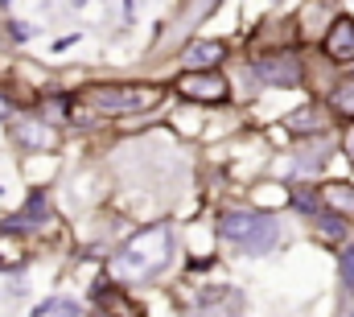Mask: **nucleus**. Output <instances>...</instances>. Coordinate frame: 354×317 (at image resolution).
I'll return each instance as SVG.
<instances>
[{
	"mask_svg": "<svg viewBox=\"0 0 354 317\" xmlns=\"http://www.w3.org/2000/svg\"><path fill=\"white\" fill-rule=\"evenodd\" d=\"M169 256H173V231L161 223V227H144L140 235H132L120 252H115V260H111V272H115V281H124V285H144V281H153L165 264H169Z\"/></svg>",
	"mask_w": 354,
	"mask_h": 317,
	"instance_id": "obj_1",
	"label": "nucleus"
},
{
	"mask_svg": "<svg viewBox=\"0 0 354 317\" xmlns=\"http://www.w3.org/2000/svg\"><path fill=\"white\" fill-rule=\"evenodd\" d=\"M219 231H223L227 243H235V248L247 252V256H264V252H272L276 239H280L276 219L256 215V210H227L223 223H219Z\"/></svg>",
	"mask_w": 354,
	"mask_h": 317,
	"instance_id": "obj_2",
	"label": "nucleus"
},
{
	"mask_svg": "<svg viewBox=\"0 0 354 317\" xmlns=\"http://www.w3.org/2000/svg\"><path fill=\"white\" fill-rule=\"evenodd\" d=\"M87 99L99 107V111H148L153 103H161V87H148V83H103V87H91Z\"/></svg>",
	"mask_w": 354,
	"mask_h": 317,
	"instance_id": "obj_3",
	"label": "nucleus"
},
{
	"mask_svg": "<svg viewBox=\"0 0 354 317\" xmlns=\"http://www.w3.org/2000/svg\"><path fill=\"white\" fill-rule=\"evenodd\" d=\"M177 87H181V95H190L194 103H223V99H227V78L214 74V70H190Z\"/></svg>",
	"mask_w": 354,
	"mask_h": 317,
	"instance_id": "obj_4",
	"label": "nucleus"
},
{
	"mask_svg": "<svg viewBox=\"0 0 354 317\" xmlns=\"http://www.w3.org/2000/svg\"><path fill=\"white\" fill-rule=\"evenodd\" d=\"M268 87H297L301 83V62L293 54H272V58H256L252 66Z\"/></svg>",
	"mask_w": 354,
	"mask_h": 317,
	"instance_id": "obj_5",
	"label": "nucleus"
},
{
	"mask_svg": "<svg viewBox=\"0 0 354 317\" xmlns=\"http://www.w3.org/2000/svg\"><path fill=\"white\" fill-rule=\"evenodd\" d=\"M326 54L334 62H354V17H338L326 33Z\"/></svg>",
	"mask_w": 354,
	"mask_h": 317,
	"instance_id": "obj_6",
	"label": "nucleus"
},
{
	"mask_svg": "<svg viewBox=\"0 0 354 317\" xmlns=\"http://www.w3.org/2000/svg\"><path fill=\"white\" fill-rule=\"evenodd\" d=\"M186 66L190 70H214L223 58H227V45L223 41H194V45H186Z\"/></svg>",
	"mask_w": 354,
	"mask_h": 317,
	"instance_id": "obj_7",
	"label": "nucleus"
},
{
	"mask_svg": "<svg viewBox=\"0 0 354 317\" xmlns=\"http://www.w3.org/2000/svg\"><path fill=\"white\" fill-rule=\"evenodd\" d=\"M322 198H326V206H330V210H338L342 219H354V186L334 182V186H326V190H322Z\"/></svg>",
	"mask_w": 354,
	"mask_h": 317,
	"instance_id": "obj_8",
	"label": "nucleus"
},
{
	"mask_svg": "<svg viewBox=\"0 0 354 317\" xmlns=\"http://www.w3.org/2000/svg\"><path fill=\"white\" fill-rule=\"evenodd\" d=\"M16 140L29 144V149H49V144H54V132L41 128V124H21V128H16Z\"/></svg>",
	"mask_w": 354,
	"mask_h": 317,
	"instance_id": "obj_9",
	"label": "nucleus"
},
{
	"mask_svg": "<svg viewBox=\"0 0 354 317\" xmlns=\"http://www.w3.org/2000/svg\"><path fill=\"white\" fill-rule=\"evenodd\" d=\"M37 317H82V309L74 305V301H62V297H54V301H45Z\"/></svg>",
	"mask_w": 354,
	"mask_h": 317,
	"instance_id": "obj_10",
	"label": "nucleus"
},
{
	"mask_svg": "<svg viewBox=\"0 0 354 317\" xmlns=\"http://www.w3.org/2000/svg\"><path fill=\"white\" fill-rule=\"evenodd\" d=\"M41 215H45V198L41 194H33V202L16 215V223H12V231H21V227H29V223H41Z\"/></svg>",
	"mask_w": 354,
	"mask_h": 317,
	"instance_id": "obj_11",
	"label": "nucleus"
},
{
	"mask_svg": "<svg viewBox=\"0 0 354 317\" xmlns=\"http://www.w3.org/2000/svg\"><path fill=\"white\" fill-rule=\"evenodd\" d=\"M289 128H293V132H313V128H322V116H318L313 107H301V111L289 120Z\"/></svg>",
	"mask_w": 354,
	"mask_h": 317,
	"instance_id": "obj_12",
	"label": "nucleus"
},
{
	"mask_svg": "<svg viewBox=\"0 0 354 317\" xmlns=\"http://www.w3.org/2000/svg\"><path fill=\"white\" fill-rule=\"evenodd\" d=\"M334 107H338V111H346V116H354V83H346V87H338V91H334Z\"/></svg>",
	"mask_w": 354,
	"mask_h": 317,
	"instance_id": "obj_13",
	"label": "nucleus"
},
{
	"mask_svg": "<svg viewBox=\"0 0 354 317\" xmlns=\"http://www.w3.org/2000/svg\"><path fill=\"white\" fill-rule=\"evenodd\" d=\"M342 285L354 289V252H342Z\"/></svg>",
	"mask_w": 354,
	"mask_h": 317,
	"instance_id": "obj_14",
	"label": "nucleus"
},
{
	"mask_svg": "<svg viewBox=\"0 0 354 317\" xmlns=\"http://www.w3.org/2000/svg\"><path fill=\"white\" fill-rule=\"evenodd\" d=\"M54 116H66V99H49L45 103V124H54Z\"/></svg>",
	"mask_w": 354,
	"mask_h": 317,
	"instance_id": "obj_15",
	"label": "nucleus"
},
{
	"mask_svg": "<svg viewBox=\"0 0 354 317\" xmlns=\"http://www.w3.org/2000/svg\"><path fill=\"white\" fill-rule=\"evenodd\" d=\"M346 153H351V161H354V132L346 136Z\"/></svg>",
	"mask_w": 354,
	"mask_h": 317,
	"instance_id": "obj_16",
	"label": "nucleus"
},
{
	"mask_svg": "<svg viewBox=\"0 0 354 317\" xmlns=\"http://www.w3.org/2000/svg\"><path fill=\"white\" fill-rule=\"evenodd\" d=\"M4 116H8V103H4V99H0V120H4Z\"/></svg>",
	"mask_w": 354,
	"mask_h": 317,
	"instance_id": "obj_17",
	"label": "nucleus"
},
{
	"mask_svg": "<svg viewBox=\"0 0 354 317\" xmlns=\"http://www.w3.org/2000/svg\"><path fill=\"white\" fill-rule=\"evenodd\" d=\"M70 4H91V0H70ZM95 4H103V0H95Z\"/></svg>",
	"mask_w": 354,
	"mask_h": 317,
	"instance_id": "obj_18",
	"label": "nucleus"
}]
</instances>
